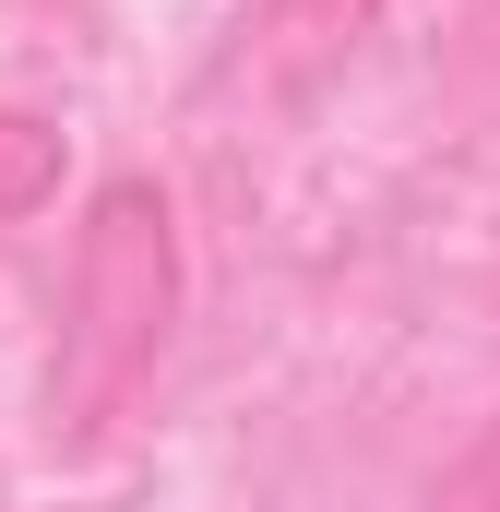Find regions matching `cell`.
Here are the masks:
<instances>
[{"label": "cell", "mask_w": 500, "mask_h": 512, "mask_svg": "<svg viewBox=\"0 0 500 512\" xmlns=\"http://www.w3.org/2000/svg\"><path fill=\"white\" fill-rule=\"evenodd\" d=\"M179 334V215L155 179H108L72 239V310H60V370H48V429L96 441L131 393L155 382Z\"/></svg>", "instance_id": "1"}, {"label": "cell", "mask_w": 500, "mask_h": 512, "mask_svg": "<svg viewBox=\"0 0 500 512\" xmlns=\"http://www.w3.org/2000/svg\"><path fill=\"white\" fill-rule=\"evenodd\" d=\"M429 512H500V417L477 429V441H465V465L429 489Z\"/></svg>", "instance_id": "3"}, {"label": "cell", "mask_w": 500, "mask_h": 512, "mask_svg": "<svg viewBox=\"0 0 500 512\" xmlns=\"http://www.w3.org/2000/svg\"><path fill=\"white\" fill-rule=\"evenodd\" d=\"M370 12H381V0H274V24H286V36H358Z\"/></svg>", "instance_id": "4"}, {"label": "cell", "mask_w": 500, "mask_h": 512, "mask_svg": "<svg viewBox=\"0 0 500 512\" xmlns=\"http://www.w3.org/2000/svg\"><path fill=\"white\" fill-rule=\"evenodd\" d=\"M48 203H60V120L0 108V227H24V215H48Z\"/></svg>", "instance_id": "2"}]
</instances>
